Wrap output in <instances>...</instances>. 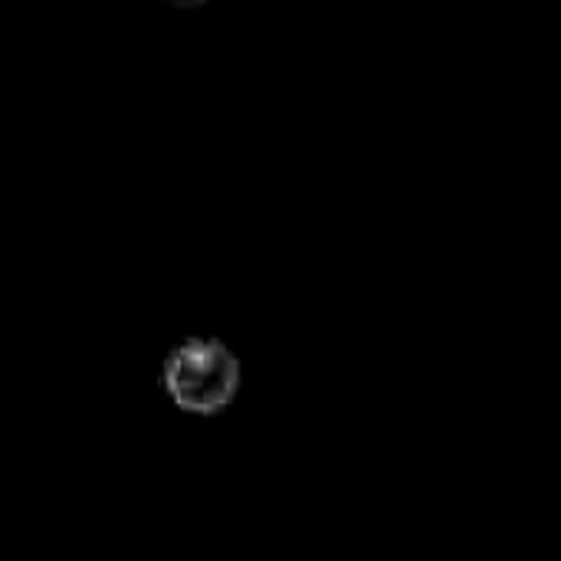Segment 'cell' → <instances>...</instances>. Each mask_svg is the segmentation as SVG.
<instances>
[{
  "label": "cell",
  "instance_id": "1",
  "mask_svg": "<svg viewBox=\"0 0 561 561\" xmlns=\"http://www.w3.org/2000/svg\"><path fill=\"white\" fill-rule=\"evenodd\" d=\"M164 388L181 411L217 414L240 388V365L220 342H184L164 365Z\"/></svg>",
  "mask_w": 561,
  "mask_h": 561
},
{
  "label": "cell",
  "instance_id": "2",
  "mask_svg": "<svg viewBox=\"0 0 561 561\" xmlns=\"http://www.w3.org/2000/svg\"><path fill=\"white\" fill-rule=\"evenodd\" d=\"M168 3H174V7H197V3H204V0H168Z\"/></svg>",
  "mask_w": 561,
  "mask_h": 561
}]
</instances>
